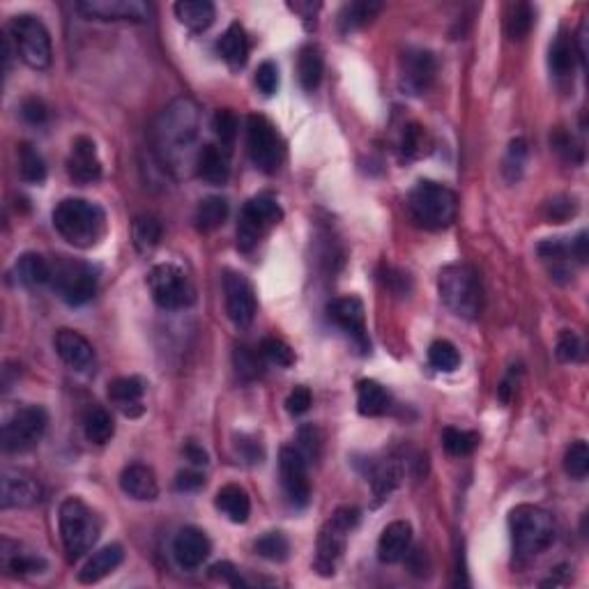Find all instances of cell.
I'll list each match as a JSON object with an SVG mask.
<instances>
[{"label":"cell","mask_w":589,"mask_h":589,"mask_svg":"<svg viewBox=\"0 0 589 589\" xmlns=\"http://www.w3.org/2000/svg\"><path fill=\"white\" fill-rule=\"evenodd\" d=\"M575 56H578V51H575V41L571 40L566 32H559V35L555 37L553 44H550V51H548L550 72L559 78L574 74Z\"/></svg>","instance_id":"cell-35"},{"label":"cell","mask_w":589,"mask_h":589,"mask_svg":"<svg viewBox=\"0 0 589 589\" xmlns=\"http://www.w3.org/2000/svg\"><path fill=\"white\" fill-rule=\"evenodd\" d=\"M587 233H580L578 237L574 240V244H571V256L578 258V262H587L589 258V252H587Z\"/></svg>","instance_id":"cell-62"},{"label":"cell","mask_w":589,"mask_h":589,"mask_svg":"<svg viewBox=\"0 0 589 589\" xmlns=\"http://www.w3.org/2000/svg\"><path fill=\"white\" fill-rule=\"evenodd\" d=\"M113 433H115V424H113L111 412L102 405L87 408L86 417H83V436H86V440L93 442V445H106Z\"/></svg>","instance_id":"cell-33"},{"label":"cell","mask_w":589,"mask_h":589,"mask_svg":"<svg viewBox=\"0 0 589 589\" xmlns=\"http://www.w3.org/2000/svg\"><path fill=\"white\" fill-rule=\"evenodd\" d=\"M564 470L575 482H583L589 474V446L584 440H575L564 454Z\"/></svg>","instance_id":"cell-43"},{"label":"cell","mask_w":589,"mask_h":589,"mask_svg":"<svg viewBox=\"0 0 589 589\" xmlns=\"http://www.w3.org/2000/svg\"><path fill=\"white\" fill-rule=\"evenodd\" d=\"M16 157H19V175L23 182L41 185L47 179V164L31 143H21L19 150H16Z\"/></svg>","instance_id":"cell-39"},{"label":"cell","mask_w":589,"mask_h":589,"mask_svg":"<svg viewBox=\"0 0 589 589\" xmlns=\"http://www.w3.org/2000/svg\"><path fill=\"white\" fill-rule=\"evenodd\" d=\"M412 543V528L405 520H394L384 528L378 541V557L384 564H396L408 555Z\"/></svg>","instance_id":"cell-25"},{"label":"cell","mask_w":589,"mask_h":589,"mask_svg":"<svg viewBox=\"0 0 589 589\" xmlns=\"http://www.w3.org/2000/svg\"><path fill=\"white\" fill-rule=\"evenodd\" d=\"M421 148H424V129L415 123L408 124L403 132V141H400V150H403L405 157L415 160L421 154Z\"/></svg>","instance_id":"cell-55"},{"label":"cell","mask_w":589,"mask_h":589,"mask_svg":"<svg viewBox=\"0 0 589 589\" xmlns=\"http://www.w3.org/2000/svg\"><path fill=\"white\" fill-rule=\"evenodd\" d=\"M145 394V382L141 378H118L108 384V399L118 405L127 417H139L143 412L141 399Z\"/></svg>","instance_id":"cell-27"},{"label":"cell","mask_w":589,"mask_h":589,"mask_svg":"<svg viewBox=\"0 0 589 589\" xmlns=\"http://www.w3.org/2000/svg\"><path fill=\"white\" fill-rule=\"evenodd\" d=\"M458 210V198L449 187L421 179L408 196V212L424 231H442L454 221Z\"/></svg>","instance_id":"cell-4"},{"label":"cell","mask_w":589,"mask_h":589,"mask_svg":"<svg viewBox=\"0 0 589 589\" xmlns=\"http://www.w3.org/2000/svg\"><path fill=\"white\" fill-rule=\"evenodd\" d=\"M327 316L336 327L344 329L348 336L354 338V344L362 350L369 348V336H366L364 323V304L357 298H338L329 302Z\"/></svg>","instance_id":"cell-19"},{"label":"cell","mask_w":589,"mask_h":589,"mask_svg":"<svg viewBox=\"0 0 589 589\" xmlns=\"http://www.w3.org/2000/svg\"><path fill=\"white\" fill-rule=\"evenodd\" d=\"M390 408V394L375 380H362L357 384V410L364 417H378Z\"/></svg>","instance_id":"cell-36"},{"label":"cell","mask_w":589,"mask_h":589,"mask_svg":"<svg viewBox=\"0 0 589 589\" xmlns=\"http://www.w3.org/2000/svg\"><path fill=\"white\" fill-rule=\"evenodd\" d=\"M281 206L271 194H258L252 200H246V206L240 212V224H237V246L242 252H252L271 225L281 221Z\"/></svg>","instance_id":"cell-10"},{"label":"cell","mask_w":589,"mask_h":589,"mask_svg":"<svg viewBox=\"0 0 589 589\" xmlns=\"http://www.w3.org/2000/svg\"><path fill=\"white\" fill-rule=\"evenodd\" d=\"M279 472H281V486L288 502L295 509H304L311 502V483H308L307 458L295 446H283L279 451Z\"/></svg>","instance_id":"cell-14"},{"label":"cell","mask_w":589,"mask_h":589,"mask_svg":"<svg viewBox=\"0 0 589 589\" xmlns=\"http://www.w3.org/2000/svg\"><path fill=\"white\" fill-rule=\"evenodd\" d=\"M210 538L198 528H182L173 541V557L179 569L185 571H196L203 566V562L210 557Z\"/></svg>","instance_id":"cell-21"},{"label":"cell","mask_w":589,"mask_h":589,"mask_svg":"<svg viewBox=\"0 0 589 589\" xmlns=\"http://www.w3.org/2000/svg\"><path fill=\"white\" fill-rule=\"evenodd\" d=\"M225 219H228V200L224 196H207L196 207L194 221L200 233L216 231Z\"/></svg>","instance_id":"cell-34"},{"label":"cell","mask_w":589,"mask_h":589,"mask_svg":"<svg viewBox=\"0 0 589 589\" xmlns=\"http://www.w3.org/2000/svg\"><path fill=\"white\" fill-rule=\"evenodd\" d=\"M369 479H371V486H373L375 497H378V500H387V497L391 495V491H394L400 482L399 463H396L394 458L380 463V465H375L373 470H371Z\"/></svg>","instance_id":"cell-41"},{"label":"cell","mask_w":589,"mask_h":589,"mask_svg":"<svg viewBox=\"0 0 589 589\" xmlns=\"http://www.w3.org/2000/svg\"><path fill=\"white\" fill-rule=\"evenodd\" d=\"M200 132V113L194 99L179 97L170 102L154 123V148L160 160L169 169L189 164L194 157V145Z\"/></svg>","instance_id":"cell-1"},{"label":"cell","mask_w":589,"mask_h":589,"mask_svg":"<svg viewBox=\"0 0 589 589\" xmlns=\"http://www.w3.org/2000/svg\"><path fill=\"white\" fill-rule=\"evenodd\" d=\"M161 233H164V228H161L160 219L152 215L136 216L132 224L133 246H136L141 253H150L152 249H157L161 242Z\"/></svg>","instance_id":"cell-38"},{"label":"cell","mask_w":589,"mask_h":589,"mask_svg":"<svg viewBox=\"0 0 589 589\" xmlns=\"http://www.w3.org/2000/svg\"><path fill=\"white\" fill-rule=\"evenodd\" d=\"M256 87L261 90L265 97L277 93L279 87V67L274 62H262L261 67L256 69Z\"/></svg>","instance_id":"cell-53"},{"label":"cell","mask_w":589,"mask_h":589,"mask_svg":"<svg viewBox=\"0 0 589 589\" xmlns=\"http://www.w3.org/2000/svg\"><path fill=\"white\" fill-rule=\"evenodd\" d=\"M0 557H3V566L16 575L40 574V571L47 566L44 559L32 553H26L19 543L10 541V538H3V553H0Z\"/></svg>","instance_id":"cell-32"},{"label":"cell","mask_w":589,"mask_h":589,"mask_svg":"<svg viewBox=\"0 0 589 589\" xmlns=\"http://www.w3.org/2000/svg\"><path fill=\"white\" fill-rule=\"evenodd\" d=\"M53 344H56L58 357L72 371H78V373L95 371V348L83 334L74 329H58Z\"/></svg>","instance_id":"cell-20"},{"label":"cell","mask_w":589,"mask_h":589,"mask_svg":"<svg viewBox=\"0 0 589 589\" xmlns=\"http://www.w3.org/2000/svg\"><path fill=\"white\" fill-rule=\"evenodd\" d=\"M19 113H21V118L26 120L28 124H44L49 120L47 104L37 97L23 99V102H21Z\"/></svg>","instance_id":"cell-56"},{"label":"cell","mask_w":589,"mask_h":589,"mask_svg":"<svg viewBox=\"0 0 589 589\" xmlns=\"http://www.w3.org/2000/svg\"><path fill=\"white\" fill-rule=\"evenodd\" d=\"M246 150L253 166L262 173H277L283 164V143L274 124L265 115H249L246 118Z\"/></svg>","instance_id":"cell-11"},{"label":"cell","mask_w":589,"mask_h":589,"mask_svg":"<svg viewBox=\"0 0 589 589\" xmlns=\"http://www.w3.org/2000/svg\"><path fill=\"white\" fill-rule=\"evenodd\" d=\"M224 295H225V313L233 320L235 327H249L256 318V295H253L252 283L237 271H225L224 277Z\"/></svg>","instance_id":"cell-15"},{"label":"cell","mask_w":589,"mask_h":589,"mask_svg":"<svg viewBox=\"0 0 589 589\" xmlns=\"http://www.w3.org/2000/svg\"><path fill=\"white\" fill-rule=\"evenodd\" d=\"M525 160H528V143H525V139H513L511 143H509L507 157H504L502 166V173L509 182H516V179L523 175Z\"/></svg>","instance_id":"cell-48"},{"label":"cell","mask_w":589,"mask_h":589,"mask_svg":"<svg viewBox=\"0 0 589 589\" xmlns=\"http://www.w3.org/2000/svg\"><path fill=\"white\" fill-rule=\"evenodd\" d=\"M120 488L124 495L139 500V502H152L160 495V483H157L152 467L143 465V463H132L124 467L120 474Z\"/></svg>","instance_id":"cell-24"},{"label":"cell","mask_w":589,"mask_h":589,"mask_svg":"<svg viewBox=\"0 0 589 589\" xmlns=\"http://www.w3.org/2000/svg\"><path fill=\"white\" fill-rule=\"evenodd\" d=\"M235 446H237V451H240L244 461H249V463H261L262 461L261 445H258L256 440H252V437L240 436V437H237Z\"/></svg>","instance_id":"cell-60"},{"label":"cell","mask_w":589,"mask_h":589,"mask_svg":"<svg viewBox=\"0 0 589 589\" xmlns=\"http://www.w3.org/2000/svg\"><path fill=\"white\" fill-rule=\"evenodd\" d=\"M212 129H215V136L219 139L221 148L231 150V145L235 143L237 129H240V120L231 108H219L215 113V118H212Z\"/></svg>","instance_id":"cell-46"},{"label":"cell","mask_w":589,"mask_h":589,"mask_svg":"<svg viewBox=\"0 0 589 589\" xmlns=\"http://www.w3.org/2000/svg\"><path fill=\"white\" fill-rule=\"evenodd\" d=\"M574 215H575V203L571 198L559 196V198H553L546 203V219H548L550 224H564V221L571 219Z\"/></svg>","instance_id":"cell-54"},{"label":"cell","mask_w":589,"mask_h":589,"mask_svg":"<svg viewBox=\"0 0 589 589\" xmlns=\"http://www.w3.org/2000/svg\"><path fill=\"white\" fill-rule=\"evenodd\" d=\"M14 274L16 281L23 283L26 288L44 286V283L51 281V262L44 256H40V253L28 252L23 256H19V261L14 265Z\"/></svg>","instance_id":"cell-31"},{"label":"cell","mask_w":589,"mask_h":589,"mask_svg":"<svg viewBox=\"0 0 589 589\" xmlns=\"http://www.w3.org/2000/svg\"><path fill=\"white\" fill-rule=\"evenodd\" d=\"M185 456L189 458L191 463H194V465H207V461H210V458H207V451L203 449V446L198 445V442H194V440H189L185 445Z\"/></svg>","instance_id":"cell-61"},{"label":"cell","mask_w":589,"mask_h":589,"mask_svg":"<svg viewBox=\"0 0 589 589\" xmlns=\"http://www.w3.org/2000/svg\"><path fill=\"white\" fill-rule=\"evenodd\" d=\"M51 283L62 302H67L69 307H81L95 298L97 270L90 262L58 256L51 262Z\"/></svg>","instance_id":"cell-8"},{"label":"cell","mask_w":589,"mask_h":589,"mask_svg":"<svg viewBox=\"0 0 589 589\" xmlns=\"http://www.w3.org/2000/svg\"><path fill=\"white\" fill-rule=\"evenodd\" d=\"M380 10H382V5H380V3H373V0H369V3H366V0L350 3V5H345L344 10H341V14H338L341 31L344 32L357 31V28H362L364 23H369Z\"/></svg>","instance_id":"cell-40"},{"label":"cell","mask_w":589,"mask_h":589,"mask_svg":"<svg viewBox=\"0 0 589 589\" xmlns=\"http://www.w3.org/2000/svg\"><path fill=\"white\" fill-rule=\"evenodd\" d=\"M477 442L479 437L474 433H470V430L445 428V433H442V445H445V449L449 451L451 456H467V454L474 451Z\"/></svg>","instance_id":"cell-47"},{"label":"cell","mask_w":589,"mask_h":589,"mask_svg":"<svg viewBox=\"0 0 589 589\" xmlns=\"http://www.w3.org/2000/svg\"><path fill=\"white\" fill-rule=\"evenodd\" d=\"M261 354L267 359V362L281 366V369H288V366L295 364V353L290 350V345L283 344L281 338H274V336L262 338Z\"/></svg>","instance_id":"cell-49"},{"label":"cell","mask_w":589,"mask_h":589,"mask_svg":"<svg viewBox=\"0 0 589 589\" xmlns=\"http://www.w3.org/2000/svg\"><path fill=\"white\" fill-rule=\"evenodd\" d=\"M77 10L95 21H132L143 23L150 7L141 0H78Z\"/></svg>","instance_id":"cell-18"},{"label":"cell","mask_w":589,"mask_h":589,"mask_svg":"<svg viewBox=\"0 0 589 589\" xmlns=\"http://www.w3.org/2000/svg\"><path fill=\"white\" fill-rule=\"evenodd\" d=\"M235 366H237V373L246 380L258 378L262 369L258 354L253 353L252 348H246V345H240V348L235 350Z\"/></svg>","instance_id":"cell-52"},{"label":"cell","mask_w":589,"mask_h":589,"mask_svg":"<svg viewBox=\"0 0 589 589\" xmlns=\"http://www.w3.org/2000/svg\"><path fill=\"white\" fill-rule=\"evenodd\" d=\"M7 35H10L12 44H14V53L28 67H32V69H47L51 65V37H49L47 26L37 16H12L10 26H7Z\"/></svg>","instance_id":"cell-7"},{"label":"cell","mask_w":589,"mask_h":589,"mask_svg":"<svg viewBox=\"0 0 589 589\" xmlns=\"http://www.w3.org/2000/svg\"><path fill=\"white\" fill-rule=\"evenodd\" d=\"M555 354L564 364L578 362L580 354H583V344H580L578 334L571 332V329H562L557 336V345H555Z\"/></svg>","instance_id":"cell-50"},{"label":"cell","mask_w":589,"mask_h":589,"mask_svg":"<svg viewBox=\"0 0 589 589\" xmlns=\"http://www.w3.org/2000/svg\"><path fill=\"white\" fill-rule=\"evenodd\" d=\"M256 553L261 555L262 559H270V562H283L288 559V553H290V543H288L286 534L281 532H267L253 543Z\"/></svg>","instance_id":"cell-44"},{"label":"cell","mask_w":589,"mask_h":589,"mask_svg":"<svg viewBox=\"0 0 589 589\" xmlns=\"http://www.w3.org/2000/svg\"><path fill=\"white\" fill-rule=\"evenodd\" d=\"M53 228L78 249H90L106 233V215L97 203L83 198H65L53 210Z\"/></svg>","instance_id":"cell-2"},{"label":"cell","mask_w":589,"mask_h":589,"mask_svg":"<svg viewBox=\"0 0 589 589\" xmlns=\"http://www.w3.org/2000/svg\"><path fill=\"white\" fill-rule=\"evenodd\" d=\"M437 62L436 56L426 49H408L400 56V87L405 93L421 95L426 93L436 78Z\"/></svg>","instance_id":"cell-16"},{"label":"cell","mask_w":589,"mask_h":589,"mask_svg":"<svg viewBox=\"0 0 589 589\" xmlns=\"http://www.w3.org/2000/svg\"><path fill=\"white\" fill-rule=\"evenodd\" d=\"M440 299L454 316L474 320L483 307V288L477 270L465 262H454L440 271L437 279Z\"/></svg>","instance_id":"cell-3"},{"label":"cell","mask_w":589,"mask_h":589,"mask_svg":"<svg viewBox=\"0 0 589 589\" xmlns=\"http://www.w3.org/2000/svg\"><path fill=\"white\" fill-rule=\"evenodd\" d=\"M58 523H60V538L69 562H77L78 557H83L87 550L93 548L99 529H102L95 513L78 497H67L60 504Z\"/></svg>","instance_id":"cell-6"},{"label":"cell","mask_w":589,"mask_h":589,"mask_svg":"<svg viewBox=\"0 0 589 589\" xmlns=\"http://www.w3.org/2000/svg\"><path fill=\"white\" fill-rule=\"evenodd\" d=\"M194 170L207 185H225V182H228V175H231L228 150L215 143H206L196 152Z\"/></svg>","instance_id":"cell-23"},{"label":"cell","mask_w":589,"mask_h":589,"mask_svg":"<svg viewBox=\"0 0 589 589\" xmlns=\"http://www.w3.org/2000/svg\"><path fill=\"white\" fill-rule=\"evenodd\" d=\"M428 362L436 371H442V373H451L461 366V354H458L456 345L440 338V341H433L428 348Z\"/></svg>","instance_id":"cell-42"},{"label":"cell","mask_w":589,"mask_h":589,"mask_svg":"<svg viewBox=\"0 0 589 589\" xmlns=\"http://www.w3.org/2000/svg\"><path fill=\"white\" fill-rule=\"evenodd\" d=\"M357 507H341L332 513L327 523L323 525L318 537V557H316V569L323 575H334L336 562L341 559L348 543V534L357 528L359 523Z\"/></svg>","instance_id":"cell-9"},{"label":"cell","mask_w":589,"mask_h":589,"mask_svg":"<svg viewBox=\"0 0 589 589\" xmlns=\"http://www.w3.org/2000/svg\"><path fill=\"white\" fill-rule=\"evenodd\" d=\"M534 12L528 3H516L507 14V35L509 40H525L532 31Z\"/></svg>","instance_id":"cell-45"},{"label":"cell","mask_w":589,"mask_h":589,"mask_svg":"<svg viewBox=\"0 0 589 589\" xmlns=\"http://www.w3.org/2000/svg\"><path fill=\"white\" fill-rule=\"evenodd\" d=\"M311 403H313V396H311V391L307 390V387H295V390H292L290 394H288V399H286L288 412H290V415H295V417L308 412Z\"/></svg>","instance_id":"cell-58"},{"label":"cell","mask_w":589,"mask_h":589,"mask_svg":"<svg viewBox=\"0 0 589 589\" xmlns=\"http://www.w3.org/2000/svg\"><path fill=\"white\" fill-rule=\"evenodd\" d=\"M210 578L219 580V583L224 584H231V587H246L244 578L240 575V571L233 566L231 562H216L210 566Z\"/></svg>","instance_id":"cell-57"},{"label":"cell","mask_w":589,"mask_h":589,"mask_svg":"<svg viewBox=\"0 0 589 589\" xmlns=\"http://www.w3.org/2000/svg\"><path fill=\"white\" fill-rule=\"evenodd\" d=\"M41 502V486L23 470H5L0 479V507L31 509Z\"/></svg>","instance_id":"cell-17"},{"label":"cell","mask_w":589,"mask_h":589,"mask_svg":"<svg viewBox=\"0 0 589 589\" xmlns=\"http://www.w3.org/2000/svg\"><path fill=\"white\" fill-rule=\"evenodd\" d=\"M206 486V477L200 474L198 470H185L179 472L178 479H175V488L182 492H191V491H198V488Z\"/></svg>","instance_id":"cell-59"},{"label":"cell","mask_w":589,"mask_h":589,"mask_svg":"<svg viewBox=\"0 0 589 589\" xmlns=\"http://www.w3.org/2000/svg\"><path fill=\"white\" fill-rule=\"evenodd\" d=\"M513 390H516V378H513V369H511L507 378H504L502 382H500V387H497V396H500L502 403H509L513 396Z\"/></svg>","instance_id":"cell-63"},{"label":"cell","mask_w":589,"mask_h":589,"mask_svg":"<svg viewBox=\"0 0 589 589\" xmlns=\"http://www.w3.org/2000/svg\"><path fill=\"white\" fill-rule=\"evenodd\" d=\"M219 56L224 58L233 69H240V67L246 65V58H249V37H246L244 28L240 23H231L228 31L221 35L219 44Z\"/></svg>","instance_id":"cell-30"},{"label":"cell","mask_w":589,"mask_h":589,"mask_svg":"<svg viewBox=\"0 0 589 589\" xmlns=\"http://www.w3.org/2000/svg\"><path fill=\"white\" fill-rule=\"evenodd\" d=\"M299 451H302V456L307 458V463L311 461H318L320 458V451H323V433H320L318 428L313 424L308 426H302L299 428Z\"/></svg>","instance_id":"cell-51"},{"label":"cell","mask_w":589,"mask_h":589,"mask_svg":"<svg viewBox=\"0 0 589 589\" xmlns=\"http://www.w3.org/2000/svg\"><path fill=\"white\" fill-rule=\"evenodd\" d=\"M513 553L520 559H532L548 550L555 541V523L548 511L532 504H520L509 516Z\"/></svg>","instance_id":"cell-5"},{"label":"cell","mask_w":589,"mask_h":589,"mask_svg":"<svg viewBox=\"0 0 589 589\" xmlns=\"http://www.w3.org/2000/svg\"><path fill=\"white\" fill-rule=\"evenodd\" d=\"M173 10L179 23L194 32L207 31L215 23L216 16V10L210 0H179V3H175Z\"/></svg>","instance_id":"cell-28"},{"label":"cell","mask_w":589,"mask_h":589,"mask_svg":"<svg viewBox=\"0 0 589 589\" xmlns=\"http://www.w3.org/2000/svg\"><path fill=\"white\" fill-rule=\"evenodd\" d=\"M49 415L40 405L19 408L3 426V449L7 454H26L35 449L47 433Z\"/></svg>","instance_id":"cell-12"},{"label":"cell","mask_w":589,"mask_h":589,"mask_svg":"<svg viewBox=\"0 0 589 589\" xmlns=\"http://www.w3.org/2000/svg\"><path fill=\"white\" fill-rule=\"evenodd\" d=\"M148 288L152 292L154 304L161 308H169V311L187 308L196 299V290L191 286L189 277L179 267L169 265V262L150 270Z\"/></svg>","instance_id":"cell-13"},{"label":"cell","mask_w":589,"mask_h":589,"mask_svg":"<svg viewBox=\"0 0 589 589\" xmlns=\"http://www.w3.org/2000/svg\"><path fill=\"white\" fill-rule=\"evenodd\" d=\"M298 74H299V83H302V87L304 90H308V93H313V90L320 86L325 74V60L318 47L308 44V47H304L302 51H299Z\"/></svg>","instance_id":"cell-37"},{"label":"cell","mask_w":589,"mask_h":589,"mask_svg":"<svg viewBox=\"0 0 589 589\" xmlns=\"http://www.w3.org/2000/svg\"><path fill=\"white\" fill-rule=\"evenodd\" d=\"M67 173L77 185H93L102 178V161H99L93 141L86 136H78L74 141L69 160H67Z\"/></svg>","instance_id":"cell-22"},{"label":"cell","mask_w":589,"mask_h":589,"mask_svg":"<svg viewBox=\"0 0 589 589\" xmlns=\"http://www.w3.org/2000/svg\"><path fill=\"white\" fill-rule=\"evenodd\" d=\"M215 504L231 523L237 525L246 523V520H249V513H252V500H249L244 488L235 486V483H228V486L221 488V491L216 492Z\"/></svg>","instance_id":"cell-29"},{"label":"cell","mask_w":589,"mask_h":589,"mask_svg":"<svg viewBox=\"0 0 589 589\" xmlns=\"http://www.w3.org/2000/svg\"><path fill=\"white\" fill-rule=\"evenodd\" d=\"M123 559H124L123 546H118V543H108V546L99 548L97 553H93V557L83 564V569L78 571V583L83 584L99 583V580H104L108 574H113V571L118 569L120 564H123Z\"/></svg>","instance_id":"cell-26"}]
</instances>
